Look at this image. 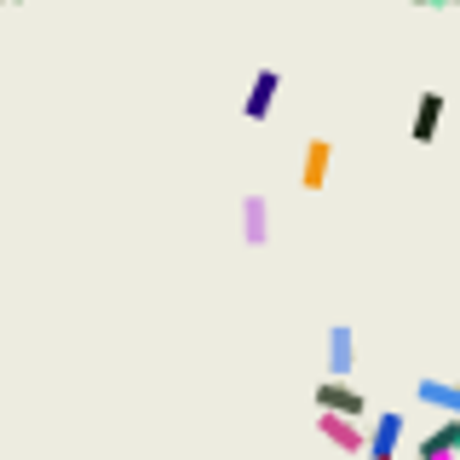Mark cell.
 <instances>
[{"mask_svg": "<svg viewBox=\"0 0 460 460\" xmlns=\"http://www.w3.org/2000/svg\"><path fill=\"white\" fill-rule=\"evenodd\" d=\"M316 409H328V414H351V420H368V397L357 392L351 380H334V374L316 385Z\"/></svg>", "mask_w": 460, "mask_h": 460, "instance_id": "2", "label": "cell"}, {"mask_svg": "<svg viewBox=\"0 0 460 460\" xmlns=\"http://www.w3.org/2000/svg\"><path fill=\"white\" fill-rule=\"evenodd\" d=\"M0 6H6V0H0Z\"/></svg>", "mask_w": 460, "mask_h": 460, "instance_id": "13", "label": "cell"}, {"mask_svg": "<svg viewBox=\"0 0 460 460\" xmlns=\"http://www.w3.org/2000/svg\"><path fill=\"white\" fill-rule=\"evenodd\" d=\"M351 368H357V340H351L345 323H334L328 328V374H334V380H351Z\"/></svg>", "mask_w": 460, "mask_h": 460, "instance_id": "8", "label": "cell"}, {"mask_svg": "<svg viewBox=\"0 0 460 460\" xmlns=\"http://www.w3.org/2000/svg\"><path fill=\"white\" fill-rule=\"evenodd\" d=\"M409 6H431V0H409Z\"/></svg>", "mask_w": 460, "mask_h": 460, "instance_id": "12", "label": "cell"}, {"mask_svg": "<svg viewBox=\"0 0 460 460\" xmlns=\"http://www.w3.org/2000/svg\"><path fill=\"white\" fill-rule=\"evenodd\" d=\"M328 167H334V144H328V138H311L305 144V162H299V184H305V190H323V184H328Z\"/></svg>", "mask_w": 460, "mask_h": 460, "instance_id": "6", "label": "cell"}, {"mask_svg": "<svg viewBox=\"0 0 460 460\" xmlns=\"http://www.w3.org/2000/svg\"><path fill=\"white\" fill-rule=\"evenodd\" d=\"M414 397H420L431 414H460V380H438V374H426V380L414 385Z\"/></svg>", "mask_w": 460, "mask_h": 460, "instance_id": "5", "label": "cell"}, {"mask_svg": "<svg viewBox=\"0 0 460 460\" xmlns=\"http://www.w3.org/2000/svg\"><path fill=\"white\" fill-rule=\"evenodd\" d=\"M363 460H397V455H363Z\"/></svg>", "mask_w": 460, "mask_h": 460, "instance_id": "11", "label": "cell"}, {"mask_svg": "<svg viewBox=\"0 0 460 460\" xmlns=\"http://www.w3.org/2000/svg\"><path fill=\"white\" fill-rule=\"evenodd\" d=\"M277 93H282V75H277V69H259L253 86H248V98H242V115H248V121H265V115L277 110Z\"/></svg>", "mask_w": 460, "mask_h": 460, "instance_id": "4", "label": "cell"}, {"mask_svg": "<svg viewBox=\"0 0 460 460\" xmlns=\"http://www.w3.org/2000/svg\"><path fill=\"white\" fill-rule=\"evenodd\" d=\"M438 127H443V93H420L409 138H414V144H431V138H438Z\"/></svg>", "mask_w": 460, "mask_h": 460, "instance_id": "9", "label": "cell"}, {"mask_svg": "<svg viewBox=\"0 0 460 460\" xmlns=\"http://www.w3.org/2000/svg\"><path fill=\"white\" fill-rule=\"evenodd\" d=\"M455 455H460V449H455Z\"/></svg>", "mask_w": 460, "mask_h": 460, "instance_id": "14", "label": "cell"}, {"mask_svg": "<svg viewBox=\"0 0 460 460\" xmlns=\"http://www.w3.org/2000/svg\"><path fill=\"white\" fill-rule=\"evenodd\" d=\"M402 443V414H374L368 420V455H397Z\"/></svg>", "mask_w": 460, "mask_h": 460, "instance_id": "10", "label": "cell"}, {"mask_svg": "<svg viewBox=\"0 0 460 460\" xmlns=\"http://www.w3.org/2000/svg\"><path fill=\"white\" fill-rule=\"evenodd\" d=\"M316 431H323V438L334 443L340 455H351V460H363V455H368V426H363V420H351V414H328V409H316Z\"/></svg>", "mask_w": 460, "mask_h": 460, "instance_id": "1", "label": "cell"}, {"mask_svg": "<svg viewBox=\"0 0 460 460\" xmlns=\"http://www.w3.org/2000/svg\"><path fill=\"white\" fill-rule=\"evenodd\" d=\"M242 242L248 248H265L270 242V201L265 196H242Z\"/></svg>", "mask_w": 460, "mask_h": 460, "instance_id": "7", "label": "cell"}, {"mask_svg": "<svg viewBox=\"0 0 460 460\" xmlns=\"http://www.w3.org/2000/svg\"><path fill=\"white\" fill-rule=\"evenodd\" d=\"M460 449V414H438V426L420 438V449H414V460H443Z\"/></svg>", "mask_w": 460, "mask_h": 460, "instance_id": "3", "label": "cell"}]
</instances>
